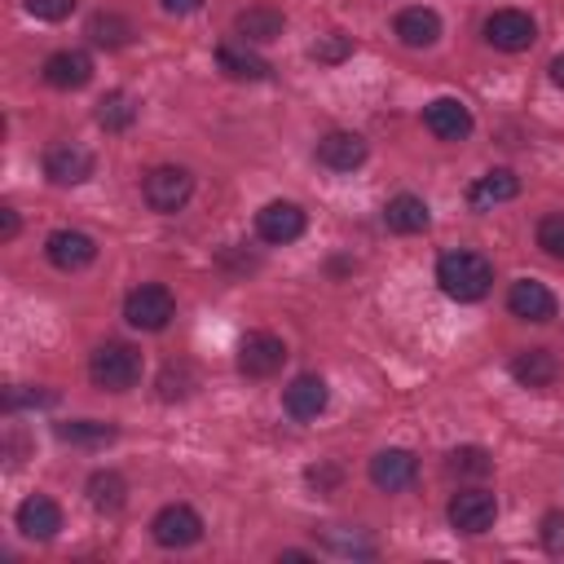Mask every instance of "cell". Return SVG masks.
<instances>
[{
	"label": "cell",
	"instance_id": "obj_1",
	"mask_svg": "<svg viewBox=\"0 0 564 564\" xmlns=\"http://www.w3.org/2000/svg\"><path fill=\"white\" fill-rule=\"evenodd\" d=\"M436 282L449 300L458 304H476L489 295L494 286V264L480 256V251H445L436 260Z\"/></svg>",
	"mask_w": 564,
	"mask_h": 564
},
{
	"label": "cell",
	"instance_id": "obj_2",
	"mask_svg": "<svg viewBox=\"0 0 564 564\" xmlns=\"http://www.w3.org/2000/svg\"><path fill=\"white\" fill-rule=\"evenodd\" d=\"M88 379L106 392H128L137 379H141V352L132 344H119V339H106L93 348L88 357Z\"/></svg>",
	"mask_w": 564,
	"mask_h": 564
},
{
	"label": "cell",
	"instance_id": "obj_3",
	"mask_svg": "<svg viewBox=\"0 0 564 564\" xmlns=\"http://www.w3.org/2000/svg\"><path fill=\"white\" fill-rule=\"evenodd\" d=\"M189 194H194V176L176 163H163V167L145 172V181H141V198L150 203V212H163V216L181 212L189 203Z\"/></svg>",
	"mask_w": 564,
	"mask_h": 564
},
{
	"label": "cell",
	"instance_id": "obj_4",
	"mask_svg": "<svg viewBox=\"0 0 564 564\" xmlns=\"http://www.w3.org/2000/svg\"><path fill=\"white\" fill-rule=\"evenodd\" d=\"M123 317H128V326H137V330H163V326L176 317V300H172L167 286H159V282H141L137 291H128V300H123Z\"/></svg>",
	"mask_w": 564,
	"mask_h": 564
},
{
	"label": "cell",
	"instance_id": "obj_5",
	"mask_svg": "<svg viewBox=\"0 0 564 564\" xmlns=\"http://www.w3.org/2000/svg\"><path fill=\"white\" fill-rule=\"evenodd\" d=\"M150 533H154L159 546L181 551V546H194V542L203 538V516H198L194 507H185V502H167V507L150 520Z\"/></svg>",
	"mask_w": 564,
	"mask_h": 564
},
{
	"label": "cell",
	"instance_id": "obj_6",
	"mask_svg": "<svg viewBox=\"0 0 564 564\" xmlns=\"http://www.w3.org/2000/svg\"><path fill=\"white\" fill-rule=\"evenodd\" d=\"M282 361H286V344L278 335H269V330H251L238 344V370L247 379H269V375L282 370Z\"/></svg>",
	"mask_w": 564,
	"mask_h": 564
},
{
	"label": "cell",
	"instance_id": "obj_7",
	"mask_svg": "<svg viewBox=\"0 0 564 564\" xmlns=\"http://www.w3.org/2000/svg\"><path fill=\"white\" fill-rule=\"evenodd\" d=\"M93 167H97V159H93V150H84L79 141H57V145H48V154H44V176H48L53 185H84V181L93 176Z\"/></svg>",
	"mask_w": 564,
	"mask_h": 564
},
{
	"label": "cell",
	"instance_id": "obj_8",
	"mask_svg": "<svg viewBox=\"0 0 564 564\" xmlns=\"http://www.w3.org/2000/svg\"><path fill=\"white\" fill-rule=\"evenodd\" d=\"M485 40L494 48H502V53H520V48H529L538 40V26H533V18L524 9H498V13L485 18Z\"/></svg>",
	"mask_w": 564,
	"mask_h": 564
},
{
	"label": "cell",
	"instance_id": "obj_9",
	"mask_svg": "<svg viewBox=\"0 0 564 564\" xmlns=\"http://www.w3.org/2000/svg\"><path fill=\"white\" fill-rule=\"evenodd\" d=\"M44 256L53 260V269L79 273V269H88V264L97 260V242H93V234H84V229H53L48 242H44Z\"/></svg>",
	"mask_w": 564,
	"mask_h": 564
},
{
	"label": "cell",
	"instance_id": "obj_10",
	"mask_svg": "<svg viewBox=\"0 0 564 564\" xmlns=\"http://www.w3.org/2000/svg\"><path fill=\"white\" fill-rule=\"evenodd\" d=\"M445 516H449V524L458 533H485L498 520V498L485 494V489H463V494L449 498V511Z\"/></svg>",
	"mask_w": 564,
	"mask_h": 564
},
{
	"label": "cell",
	"instance_id": "obj_11",
	"mask_svg": "<svg viewBox=\"0 0 564 564\" xmlns=\"http://www.w3.org/2000/svg\"><path fill=\"white\" fill-rule=\"evenodd\" d=\"M414 476H419V458L410 449H379L370 458V485L383 489V494H397V489L414 485Z\"/></svg>",
	"mask_w": 564,
	"mask_h": 564
},
{
	"label": "cell",
	"instance_id": "obj_12",
	"mask_svg": "<svg viewBox=\"0 0 564 564\" xmlns=\"http://www.w3.org/2000/svg\"><path fill=\"white\" fill-rule=\"evenodd\" d=\"M423 123H427V132L441 137V141H463V137L471 132V110H467L458 97H436V101L423 106Z\"/></svg>",
	"mask_w": 564,
	"mask_h": 564
},
{
	"label": "cell",
	"instance_id": "obj_13",
	"mask_svg": "<svg viewBox=\"0 0 564 564\" xmlns=\"http://www.w3.org/2000/svg\"><path fill=\"white\" fill-rule=\"evenodd\" d=\"M256 234L264 238V242H295L300 234H304V212L295 207V203H264L260 212H256Z\"/></svg>",
	"mask_w": 564,
	"mask_h": 564
},
{
	"label": "cell",
	"instance_id": "obj_14",
	"mask_svg": "<svg viewBox=\"0 0 564 564\" xmlns=\"http://www.w3.org/2000/svg\"><path fill=\"white\" fill-rule=\"evenodd\" d=\"M507 308H511V317H520V322H551V317H555V295H551L542 282L520 278V282H511V291H507Z\"/></svg>",
	"mask_w": 564,
	"mask_h": 564
},
{
	"label": "cell",
	"instance_id": "obj_15",
	"mask_svg": "<svg viewBox=\"0 0 564 564\" xmlns=\"http://www.w3.org/2000/svg\"><path fill=\"white\" fill-rule=\"evenodd\" d=\"M326 401H330V388L322 375H295L282 392V405L291 419H317L326 410Z\"/></svg>",
	"mask_w": 564,
	"mask_h": 564
},
{
	"label": "cell",
	"instance_id": "obj_16",
	"mask_svg": "<svg viewBox=\"0 0 564 564\" xmlns=\"http://www.w3.org/2000/svg\"><path fill=\"white\" fill-rule=\"evenodd\" d=\"M18 529H22V538H31V542H48V538H57V529H62V507H57L53 498H44V494H31V498L18 507Z\"/></svg>",
	"mask_w": 564,
	"mask_h": 564
},
{
	"label": "cell",
	"instance_id": "obj_17",
	"mask_svg": "<svg viewBox=\"0 0 564 564\" xmlns=\"http://www.w3.org/2000/svg\"><path fill=\"white\" fill-rule=\"evenodd\" d=\"M392 31H397V40H401L405 48H432V44L441 40V18H436V9L410 4V9L397 13Z\"/></svg>",
	"mask_w": 564,
	"mask_h": 564
},
{
	"label": "cell",
	"instance_id": "obj_18",
	"mask_svg": "<svg viewBox=\"0 0 564 564\" xmlns=\"http://www.w3.org/2000/svg\"><path fill=\"white\" fill-rule=\"evenodd\" d=\"M88 79H93V57L79 53V48H62V53H53V57L44 62V84H48V88L70 93V88H84Z\"/></svg>",
	"mask_w": 564,
	"mask_h": 564
},
{
	"label": "cell",
	"instance_id": "obj_19",
	"mask_svg": "<svg viewBox=\"0 0 564 564\" xmlns=\"http://www.w3.org/2000/svg\"><path fill=\"white\" fill-rule=\"evenodd\" d=\"M317 163L330 172H352L366 163V141L357 132H326L317 141Z\"/></svg>",
	"mask_w": 564,
	"mask_h": 564
},
{
	"label": "cell",
	"instance_id": "obj_20",
	"mask_svg": "<svg viewBox=\"0 0 564 564\" xmlns=\"http://www.w3.org/2000/svg\"><path fill=\"white\" fill-rule=\"evenodd\" d=\"M555 375H560V361L551 348H524L511 357V379L524 388H546V383H555Z\"/></svg>",
	"mask_w": 564,
	"mask_h": 564
},
{
	"label": "cell",
	"instance_id": "obj_21",
	"mask_svg": "<svg viewBox=\"0 0 564 564\" xmlns=\"http://www.w3.org/2000/svg\"><path fill=\"white\" fill-rule=\"evenodd\" d=\"M520 194V176L511 172V167H494V172H485L471 189H467V203L471 207H494V203H511Z\"/></svg>",
	"mask_w": 564,
	"mask_h": 564
},
{
	"label": "cell",
	"instance_id": "obj_22",
	"mask_svg": "<svg viewBox=\"0 0 564 564\" xmlns=\"http://www.w3.org/2000/svg\"><path fill=\"white\" fill-rule=\"evenodd\" d=\"M427 203L419 198V194H397V198H388V207H383V225L392 229V234H423L427 229Z\"/></svg>",
	"mask_w": 564,
	"mask_h": 564
},
{
	"label": "cell",
	"instance_id": "obj_23",
	"mask_svg": "<svg viewBox=\"0 0 564 564\" xmlns=\"http://www.w3.org/2000/svg\"><path fill=\"white\" fill-rule=\"evenodd\" d=\"M282 13L278 9H242L238 18H234V31L242 35V44H269V40H278L282 35Z\"/></svg>",
	"mask_w": 564,
	"mask_h": 564
},
{
	"label": "cell",
	"instance_id": "obj_24",
	"mask_svg": "<svg viewBox=\"0 0 564 564\" xmlns=\"http://www.w3.org/2000/svg\"><path fill=\"white\" fill-rule=\"evenodd\" d=\"M216 66L229 75V79H264L269 75V62L260 53H251L247 44H220L216 48Z\"/></svg>",
	"mask_w": 564,
	"mask_h": 564
},
{
	"label": "cell",
	"instance_id": "obj_25",
	"mask_svg": "<svg viewBox=\"0 0 564 564\" xmlns=\"http://www.w3.org/2000/svg\"><path fill=\"white\" fill-rule=\"evenodd\" d=\"M53 432H57V441H66V445H88V449L115 441V427L101 423V419H70V423H57Z\"/></svg>",
	"mask_w": 564,
	"mask_h": 564
},
{
	"label": "cell",
	"instance_id": "obj_26",
	"mask_svg": "<svg viewBox=\"0 0 564 564\" xmlns=\"http://www.w3.org/2000/svg\"><path fill=\"white\" fill-rule=\"evenodd\" d=\"M123 498H128V480L119 476V471H93L88 476V502L97 507V511H119L123 507Z\"/></svg>",
	"mask_w": 564,
	"mask_h": 564
},
{
	"label": "cell",
	"instance_id": "obj_27",
	"mask_svg": "<svg viewBox=\"0 0 564 564\" xmlns=\"http://www.w3.org/2000/svg\"><path fill=\"white\" fill-rule=\"evenodd\" d=\"M88 40L101 44V48H123L132 40V22L119 18V13H93L88 18Z\"/></svg>",
	"mask_w": 564,
	"mask_h": 564
},
{
	"label": "cell",
	"instance_id": "obj_28",
	"mask_svg": "<svg viewBox=\"0 0 564 564\" xmlns=\"http://www.w3.org/2000/svg\"><path fill=\"white\" fill-rule=\"evenodd\" d=\"M132 119H137V101L128 93H106L97 101V123L106 132H123V128H132Z\"/></svg>",
	"mask_w": 564,
	"mask_h": 564
},
{
	"label": "cell",
	"instance_id": "obj_29",
	"mask_svg": "<svg viewBox=\"0 0 564 564\" xmlns=\"http://www.w3.org/2000/svg\"><path fill=\"white\" fill-rule=\"evenodd\" d=\"M489 454L480 449V445H463V449H454L449 454V471H458V476H489Z\"/></svg>",
	"mask_w": 564,
	"mask_h": 564
},
{
	"label": "cell",
	"instance_id": "obj_30",
	"mask_svg": "<svg viewBox=\"0 0 564 564\" xmlns=\"http://www.w3.org/2000/svg\"><path fill=\"white\" fill-rule=\"evenodd\" d=\"M538 247H542L551 260H564V212L538 220Z\"/></svg>",
	"mask_w": 564,
	"mask_h": 564
},
{
	"label": "cell",
	"instance_id": "obj_31",
	"mask_svg": "<svg viewBox=\"0 0 564 564\" xmlns=\"http://www.w3.org/2000/svg\"><path fill=\"white\" fill-rule=\"evenodd\" d=\"M348 53H352V40L339 35V31L322 35V40L313 44V57H317V62H339V57H348Z\"/></svg>",
	"mask_w": 564,
	"mask_h": 564
},
{
	"label": "cell",
	"instance_id": "obj_32",
	"mask_svg": "<svg viewBox=\"0 0 564 564\" xmlns=\"http://www.w3.org/2000/svg\"><path fill=\"white\" fill-rule=\"evenodd\" d=\"M26 9H31L35 18H44V22H62V18H70L75 0H26Z\"/></svg>",
	"mask_w": 564,
	"mask_h": 564
},
{
	"label": "cell",
	"instance_id": "obj_33",
	"mask_svg": "<svg viewBox=\"0 0 564 564\" xmlns=\"http://www.w3.org/2000/svg\"><path fill=\"white\" fill-rule=\"evenodd\" d=\"M542 542H546V551H560L564 546V516L560 511H546L542 516Z\"/></svg>",
	"mask_w": 564,
	"mask_h": 564
},
{
	"label": "cell",
	"instance_id": "obj_34",
	"mask_svg": "<svg viewBox=\"0 0 564 564\" xmlns=\"http://www.w3.org/2000/svg\"><path fill=\"white\" fill-rule=\"evenodd\" d=\"M0 238H18V212L13 207H0Z\"/></svg>",
	"mask_w": 564,
	"mask_h": 564
},
{
	"label": "cell",
	"instance_id": "obj_35",
	"mask_svg": "<svg viewBox=\"0 0 564 564\" xmlns=\"http://www.w3.org/2000/svg\"><path fill=\"white\" fill-rule=\"evenodd\" d=\"M167 13H176V18H185V13H198L203 9V0H159Z\"/></svg>",
	"mask_w": 564,
	"mask_h": 564
},
{
	"label": "cell",
	"instance_id": "obj_36",
	"mask_svg": "<svg viewBox=\"0 0 564 564\" xmlns=\"http://www.w3.org/2000/svg\"><path fill=\"white\" fill-rule=\"evenodd\" d=\"M308 480H313V485H335V480H339V471H335V467H326V471H317V467H313V471H308Z\"/></svg>",
	"mask_w": 564,
	"mask_h": 564
},
{
	"label": "cell",
	"instance_id": "obj_37",
	"mask_svg": "<svg viewBox=\"0 0 564 564\" xmlns=\"http://www.w3.org/2000/svg\"><path fill=\"white\" fill-rule=\"evenodd\" d=\"M551 79H555V84H560V88H564V53H560V57H555V62H551Z\"/></svg>",
	"mask_w": 564,
	"mask_h": 564
}]
</instances>
